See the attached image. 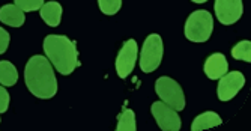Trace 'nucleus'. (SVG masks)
Segmentation results:
<instances>
[{
    "label": "nucleus",
    "mask_w": 251,
    "mask_h": 131,
    "mask_svg": "<svg viewBox=\"0 0 251 131\" xmlns=\"http://www.w3.org/2000/svg\"><path fill=\"white\" fill-rule=\"evenodd\" d=\"M25 81L29 92L41 100H50L57 92V80L51 63L41 54L30 57L26 63Z\"/></svg>",
    "instance_id": "f257e3e1"
},
{
    "label": "nucleus",
    "mask_w": 251,
    "mask_h": 131,
    "mask_svg": "<svg viewBox=\"0 0 251 131\" xmlns=\"http://www.w3.org/2000/svg\"><path fill=\"white\" fill-rule=\"evenodd\" d=\"M44 53L53 67L63 76H70L78 67L75 42L63 35H49L44 39Z\"/></svg>",
    "instance_id": "f03ea898"
},
{
    "label": "nucleus",
    "mask_w": 251,
    "mask_h": 131,
    "mask_svg": "<svg viewBox=\"0 0 251 131\" xmlns=\"http://www.w3.org/2000/svg\"><path fill=\"white\" fill-rule=\"evenodd\" d=\"M214 30V18L206 9L194 11L185 21V38L191 42H206Z\"/></svg>",
    "instance_id": "7ed1b4c3"
},
{
    "label": "nucleus",
    "mask_w": 251,
    "mask_h": 131,
    "mask_svg": "<svg viewBox=\"0 0 251 131\" xmlns=\"http://www.w3.org/2000/svg\"><path fill=\"white\" fill-rule=\"evenodd\" d=\"M155 91H156V95L163 100V103L170 105L173 110L176 112L184 110L185 95L176 80L170 77H159L155 81Z\"/></svg>",
    "instance_id": "20e7f679"
},
{
    "label": "nucleus",
    "mask_w": 251,
    "mask_h": 131,
    "mask_svg": "<svg viewBox=\"0 0 251 131\" xmlns=\"http://www.w3.org/2000/svg\"><path fill=\"white\" fill-rule=\"evenodd\" d=\"M164 46L163 38L158 33H152L145 39L143 49L140 53V68L143 73H152L155 71L159 63L163 60Z\"/></svg>",
    "instance_id": "39448f33"
},
{
    "label": "nucleus",
    "mask_w": 251,
    "mask_h": 131,
    "mask_svg": "<svg viewBox=\"0 0 251 131\" xmlns=\"http://www.w3.org/2000/svg\"><path fill=\"white\" fill-rule=\"evenodd\" d=\"M151 112L158 124V127L163 131H179L180 130V118L176 110L163 101H156L152 104Z\"/></svg>",
    "instance_id": "423d86ee"
},
{
    "label": "nucleus",
    "mask_w": 251,
    "mask_h": 131,
    "mask_svg": "<svg viewBox=\"0 0 251 131\" xmlns=\"http://www.w3.org/2000/svg\"><path fill=\"white\" fill-rule=\"evenodd\" d=\"M137 53H139V47H137L135 39H128L124 42L116 57V73L121 79H125L132 73L137 62Z\"/></svg>",
    "instance_id": "0eeeda50"
},
{
    "label": "nucleus",
    "mask_w": 251,
    "mask_h": 131,
    "mask_svg": "<svg viewBox=\"0 0 251 131\" xmlns=\"http://www.w3.org/2000/svg\"><path fill=\"white\" fill-rule=\"evenodd\" d=\"M218 98L221 101H230L232 98L236 97V94L242 89L245 84V77L242 73L239 71H233V73H226L223 77L218 79Z\"/></svg>",
    "instance_id": "6e6552de"
},
{
    "label": "nucleus",
    "mask_w": 251,
    "mask_h": 131,
    "mask_svg": "<svg viewBox=\"0 0 251 131\" xmlns=\"http://www.w3.org/2000/svg\"><path fill=\"white\" fill-rule=\"evenodd\" d=\"M242 0H215V14L221 25L230 26L242 17Z\"/></svg>",
    "instance_id": "1a4fd4ad"
},
{
    "label": "nucleus",
    "mask_w": 251,
    "mask_h": 131,
    "mask_svg": "<svg viewBox=\"0 0 251 131\" xmlns=\"http://www.w3.org/2000/svg\"><path fill=\"white\" fill-rule=\"evenodd\" d=\"M227 70H229V63H227L224 54L221 53L211 54L204 62V74L211 80H218L227 73Z\"/></svg>",
    "instance_id": "9d476101"
},
{
    "label": "nucleus",
    "mask_w": 251,
    "mask_h": 131,
    "mask_svg": "<svg viewBox=\"0 0 251 131\" xmlns=\"http://www.w3.org/2000/svg\"><path fill=\"white\" fill-rule=\"evenodd\" d=\"M0 21L6 26L21 27L26 21V15L15 5H5L0 8Z\"/></svg>",
    "instance_id": "9b49d317"
},
{
    "label": "nucleus",
    "mask_w": 251,
    "mask_h": 131,
    "mask_svg": "<svg viewBox=\"0 0 251 131\" xmlns=\"http://www.w3.org/2000/svg\"><path fill=\"white\" fill-rule=\"evenodd\" d=\"M39 14L50 27H57L62 20V6L57 2H47L41 6Z\"/></svg>",
    "instance_id": "f8f14e48"
},
{
    "label": "nucleus",
    "mask_w": 251,
    "mask_h": 131,
    "mask_svg": "<svg viewBox=\"0 0 251 131\" xmlns=\"http://www.w3.org/2000/svg\"><path fill=\"white\" fill-rule=\"evenodd\" d=\"M221 122H223V119H221L215 112H204V113L199 115V116L193 121L191 130H193V131L208 130V128L221 125Z\"/></svg>",
    "instance_id": "ddd939ff"
},
{
    "label": "nucleus",
    "mask_w": 251,
    "mask_h": 131,
    "mask_svg": "<svg viewBox=\"0 0 251 131\" xmlns=\"http://www.w3.org/2000/svg\"><path fill=\"white\" fill-rule=\"evenodd\" d=\"M18 80L17 68L8 60H0V84L2 86H14Z\"/></svg>",
    "instance_id": "4468645a"
},
{
    "label": "nucleus",
    "mask_w": 251,
    "mask_h": 131,
    "mask_svg": "<svg viewBox=\"0 0 251 131\" xmlns=\"http://www.w3.org/2000/svg\"><path fill=\"white\" fill-rule=\"evenodd\" d=\"M118 131H135L137 130V124H135V115L132 110L126 108L124 110L118 119V127H116Z\"/></svg>",
    "instance_id": "2eb2a0df"
},
{
    "label": "nucleus",
    "mask_w": 251,
    "mask_h": 131,
    "mask_svg": "<svg viewBox=\"0 0 251 131\" xmlns=\"http://www.w3.org/2000/svg\"><path fill=\"white\" fill-rule=\"evenodd\" d=\"M232 56L238 60L251 62V42L250 41H241L232 50Z\"/></svg>",
    "instance_id": "dca6fc26"
},
{
    "label": "nucleus",
    "mask_w": 251,
    "mask_h": 131,
    "mask_svg": "<svg viewBox=\"0 0 251 131\" xmlns=\"http://www.w3.org/2000/svg\"><path fill=\"white\" fill-rule=\"evenodd\" d=\"M98 5L102 14L115 15L116 12H119L122 6V0H98Z\"/></svg>",
    "instance_id": "f3484780"
},
{
    "label": "nucleus",
    "mask_w": 251,
    "mask_h": 131,
    "mask_svg": "<svg viewBox=\"0 0 251 131\" xmlns=\"http://www.w3.org/2000/svg\"><path fill=\"white\" fill-rule=\"evenodd\" d=\"M14 5L18 6L23 12H32L41 9L44 5V0H14Z\"/></svg>",
    "instance_id": "a211bd4d"
},
{
    "label": "nucleus",
    "mask_w": 251,
    "mask_h": 131,
    "mask_svg": "<svg viewBox=\"0 0 251 131\" xmlns=\"http://www.w3.org/2000/svg\"><path fill=\"white\" fill-rule=\"evenodd\" d=\"M9 94L5 89V86H0V113H5L8 112V107H9Z\"/></svg>",
    "instance_id": "6ab92c4d"
},
{
    "label": "nucleus",
    "mask_w": 251,
    "mask_h": 131,
    "mask_svg": "<svg viewBox=\"0 0 251 131\" xmlns=\"http://www.w3.org/2000/svg\"><path fill=\"white\" fill-rule=\"evenodd\" d=\"M9 41H11V36L9 33L3 29V27H0V54H3L8 47H9Z\"/></svg>",
    "instance_id": "aec40b11"
},
{
    "label": "nucleus",
    "mask_w": 251,
    "mask_h": 131,
    "mask_svg": "<svg viewBox=\"0 0 251 131\" xmlns=\"http://www.w3.org/2000/svg\"><path fill=\"white\" fill-rule=\"evenodd\" d=\"M191 2H194V3H204V2H208V0H191Z\"/></svg>",
    "instance_id": "412c9836"
},
{
    "label": "nucleus",
    "mask_w": 251,
    "mask_h": 131,
    "mask_svg": "<svg viewBox=\"0 0 251 131\" xmlns=\"http://www.w3.org/2000/svg\"><path fill=\"white\" fill-rule=\"evenodd\" d=\"M0 122H2V119H0Z\"/></svg>",
    "instance_id": "4be33fe9"
}]
</instances>
